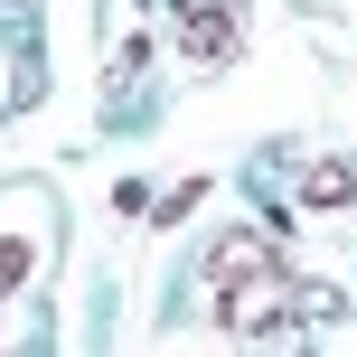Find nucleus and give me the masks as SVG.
Segmentation results:
<instances>
[{
  "label": "nucleus",
  "mask_w": 357,
  "mask_h": 357,
  "mask_svg": "<svg viewBox=\"0 0 357 357\" xmlns=\"http://www.w3.org/2000/svg\"><path fill=\"white\" fill-rule=\"evenodd\" d=\"M207 282L226 291V339H282L291 329V273L273 264L264 235H226V245L207 254Z\"/></svg>",
  "instance_id": "obj_1"
},
{
  "label": "nucleus",
  "mask_w": 357,
  "mask_h": 357,
  "mask_svg": "<svg viewBox=\"0 0 357 357\" xmlns=\"http://www.w3.org/2000/svg\"><path fill=\"white\" fill-rule=\"evenodd\" d=\"M38 264H47V197L19 188V226H0V301L38 282Z\"/></svg>",
  "instance_id": "obj_2"
},
{
  "label": "nucleus",
  "mask_w": 357,
  "mask_h": 357,
  "mask_svg": "<svg viewBox=\"0 0 357 357\" xmlns=\"http://www.w3.org/2000/svg\"><path fill=\"white\" fill-rule=\"evenodd\" d=\"M301 197H310V207H348V197H357V169H348V160H310Z\"/></svg>",
  "instance_id": "obj_3"
}]
</instances>
